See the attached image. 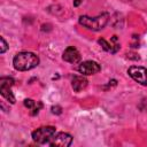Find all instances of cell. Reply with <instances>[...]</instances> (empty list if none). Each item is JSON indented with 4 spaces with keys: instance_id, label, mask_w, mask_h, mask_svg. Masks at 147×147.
Instances as JSON below:
<instances>
[{
    "instance_id": "cell-2",
    "label": "cell",
    "mask_w": 147,
    "mask_h": 147,
    "mask_svg": "<svg viewBox=\"0 0 147 147\" xmlns=\"http://www.w3.org/2000/svg\"><path fill=\"white\" fill-rule=\"evenodd\" d=\"M109 21V14L102 13L95 17H90L87 15H80L78 18V22L84 28L91 30V31H100L102 30Z\"/></svg>"
},
{
    "instance_id": "cell-10",
    "label": "cell",
    "mask_w": 147,
    "mask_h": 147,
    "mask_svg": "<svg viewBox=\"0 0 147 147\" xmlns=\"http://www.w3.org/2000/svg\"><path fill=\"white\" fill-rule=\"evenodd\" d=\"M87 79L83 76H74L71 79V87L75 92H80L87 86Z\"/></svg>"
},
{
    "instance_id": "cell-4",
    "label": "cell",
    "mask_w": 147,
    "mask_h": 147,
    "mask_svg": "<svg viewBox=\"0 0 147 147\" xmlns=\"http://www.w3.org/2000/svg\"><path fill=\"white\" fill-rule=\"evenodd\" d=\"M14 85V79L11 77H1L0 78V94L10 103H15V96L11 92V86Z\"/></svg>"
},
{
    "instance_id": "cell-3",
    "label": "cell",
    "mask_w": 147,
    "mask_h": 147,
    "mask_svg": "<svg viewBox=\"0 0 147 147\" xmlns=\"http://www.w3.org/2000/svg\"><path fill=\"white\" fill-rule=\"evenodd\" d=\"M55 132H56V129L54 126H41L32 132V139L37 144L48 145V142L55 136Z\"/></svg>"
},
{
    "instance_id": "cell-5",
    "label": "cell",
    "mask_w": 147,
    "mask_h": 147,
    "mask_svg": "<svg viewBox=\"0 0 147 147\" xmlns=\"http://www.w3.org/2000/svg\"><path fill=\"white\" fill-rule=\"evenodd\" d=\"M129 76L141 85H147V69L140 65H132L127 69Z\"/></svg>"
},
{
    "instance_id": "cell-7",
    "label": "cell",
    "mask_w": 147,
    "mask_h": 147,
    "mask_svg": "<svg viewBox=\"0 0 147 147\" xmlns=\"http://www.w3.org/2000/svg\"><path fill=\"white\" fill-rule=\"evenodd\" d=\"M72 142V136L67 132H60L55 134L52 140L48 142L51 146H57V147H68Z\"/></svg>"
},
{
    "instance_id": "cell-16",
    "label": "cell",
    "mask_w": 147,
    "mask_h": 147,
    "mask_svg": "<svg viewBox=\"0 0 147 147\" xmlns=\"http://www.w3.org/2000/svg\"><path fill=\"white\" fill-rule=\"evenodd\" d=\"M82 2H83V0H74V6L75 7H78Z\"/></svg>"
},
{
    "instance_id": "cell-6",
    "label": "cell",
    "mask_w": 147,
    "mask_h": 147,
    "mask_svg": "<svg viewBox=\"0 0 147 147\" xmlns=\"http://www.w3.org/2000/svg\"><path fill=\"white\" fill-rule=\"evenodd\" d=\"M100 70H101V65L95 61H84L78 67V71L83 76H91L98 74Z\"/></svg>"
},
{
    "instance_id": "cell-14",
    "label": "cell",
    "mask_w": 147,
    "mask_h": 147,
    "mask_svg": "<svg viewBox=\"0 0 147 147\" xmlns=\"http://www.w3.org/2000/svg\"><path fill=\"white\" fill-rule=\"evenodd\" d=\"M42 107V103L41 102H37V105L31 109L32 111H31V115H37L38 113H39V110H40V108Z\"/></svg>"
},
{
    "instance_id": "cell-1",
    "label": "cell",
    "mask_w": 147,
    "mask_h": 147,
    "mask_svg": "<svg viewBox=\"0 0 147 147\" xmlns=\"http://www.w3.org/2000/svg\"><path fill=\"white\" fill-rule=\"evenodd\" d=\"M39 64V57L32 52H20L13 59V65L18 71H28Z\"/></svg>"
},
{
    "instance_id": "cell-9",
    "label": "cell",
    "mask_w": 147,
    "mask_h": 147,
    "mask_svg": "<svg viewBox=\"0 0 147 147\" xmlns=\"http://www.w3.org/2000/svg\"><path fill=\"white\" fill-rule=\"evenodd\" d=\"M62 59L69 63H78L82 56H80V53L77 51V48H75L74 46H69L64 49L62 54Z\"/></svg>"
},
{
    "instance_id": "cell-11",
    "label": "cell",
    "mask_w": 147,
    "mask_h": 147,
    "mask_svg": "<svg viewBox=\"0 0 147 147\" xmlns=\"http://www.w3.org/2000/svg\"><path fill=\"white\" fill-rule=\"evenodd\" d=\"M8 49V44L6 42L3 37H0V54H3Z\"/></svg>"
},
{
    "instance_id": "cell-15",
    "label": "cell",
    "mask_w": 147,
    "mask_h": 147,
    "mask_svg": "<svg viewBox=\"0 0 147 147\" xmlns=\"http://www.w3.org/2000/svg\"><path fill=\"white\" fill-rule=\"evenodd\" d=\"M116 85H117V80H116V79H113V80H110V82L108 83L107 86H103V88H105V90H107V88H109V87L111 88V86H116Z\"/></svg>"
},
{
    "instance_id": "cell-12",
    "label": "cell",
    "mask_w": 147,
    "mask_h": 147,
    "mask_svg": "<svg viewBox=\"0 0 147 147\" xmlns=\"http://www.w3.org/2000/svg\"><path fill=\"white\" fill-rule=\"evenodd\" d=\"M36 105H37L36 101H33L32 99H25V100H24V106H25L26 108H29V109H32Z\"/></svg>"
},
{
    "instance_id": "cell-8",
    "label": "cell",
    "mask_w": 147,
    "mask_h": 147,
    "mask_svg": "<svg viewBox=\"0 0 147 147\" xmlns=\"http://www.w3.org/2000/svg\"><path fill=\"white\" fill-rule=\"evenodd\" d=\"M98 42H99V45H100L106 52H109V53H111V54H115V53L121 48V45H119V42H118V40H117V36H113L110 42L107 41V40L103 39V38H100V39L98 40Z\"/></svg>"
},
{
    "instance_id": "cell-13",
    "label": "cell",
    "mask_w": 147,
    "mask_h": 147,
    "mask_svg": "<svg viewBox=\"0 0 147 147\" xmlns=\"http://www.w3.org/2000/svg\"><path fill=\"white\" fill-rule=\"evenodd\" d=\"M51 111H52V114H54V115H61V114H62V108L56 105V106H53V107L51 108Z\"/></svg>"
}]
</instances>
